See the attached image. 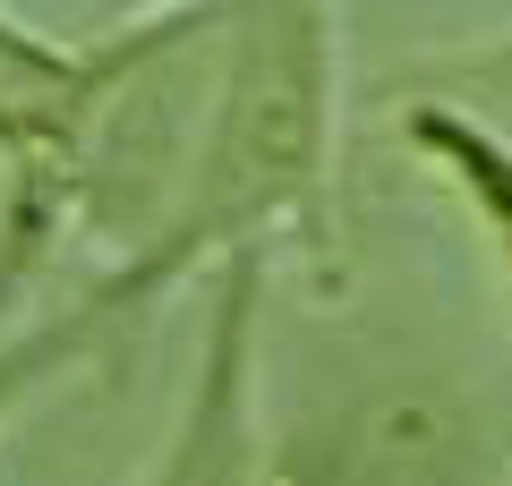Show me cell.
Listing matches in <instances>:
<instances>
[{
	"label": "cell",
	"mask_w": 512,
	"mask_h": 486,
	"mask_svg": "<svg viewBox=\"0 0 512 486\" xmlns=\"http://www.w3.org/2000/svg\"><path fill=\"white\" fill-rule=\"evenodd\" d=\"M308 256L342 273V43L333 0H231L222 86L171 231L128 265H103L77 307L111 342L171 290H197L231 256Z\"/></svg>",
	"instance_id": "6da1fadb"
},
{
	"label": "cell",
	"mask_w": 512,
	"mask_h": 486,
	"mask_svg": "<svg viewBox=\"0 0 512 486\" xmlns=\"http://www.w3.org/2000/svg\"><path fill=\"white\" fill-rule=\"evenodd\" d=\"M393 94H444V103H461L470 120H487L495 137H512V35L487 43V52L436 60V69H419V77H393Z\"/></svg>",
	"instance_id": "5b68a950"
},
{
	"label": "cell",
	"mask_w": 512,
	"mask_h": 486,
	"mask_svg": "<svg viewBox=\"0 0 512 486\" xmlns=\"http://www.w3.org/2000/svg\"><path fill=\"white\" fill-rule=\"evenodd\" d=\"M265 265L274 256H231L197 282V359H188L163 452L137 486H274L282 452L265 444Z\"/></svg>",
	"instance_id": "7a4b0ae2"
},
{
	"label": "cell",
	"mask_w": 512,
	"mask_h": 486,
	"mask_svg": "<svg viewBox=\"0 0 512 486\" xmlns=\"http://www.w3.org/2000/svg\"><path fill=\"white\" fill-rule=\"evenodd\" d=\"M274 486H487V435L427 384H376L299 435Z\"/></svg>",
	"instance_id": "3957f363"
},
{
	"label": "cell",
	"mask_w": 512,
	"mask_h": 486,
	"mask_svg": "<svg viewBox=\"0 0 512 486\" xmlns=\"http://www.w3.org/2000/svg\"><path fill=\"white\" fill-rule=\"evenodd\" d=\"M393 128H402L410 162L478 222L495 282H504V307H512V137H495L487 120H470L444 94H393Z\"/></svg>",
	"instance_id": "277c9868"
}]
</instances>
